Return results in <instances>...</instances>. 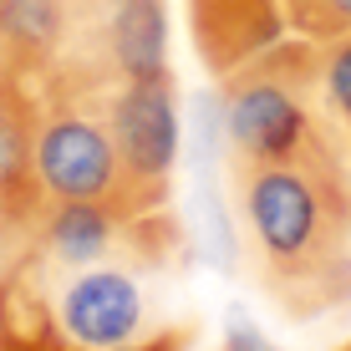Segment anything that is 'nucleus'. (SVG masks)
Instances as JSON below:
<instances>
[{"mask_svg":"<svg viewBox=\"0 0 351 351\" xmlns=\"http://www.w3.org/2000/svg\"><path fill=\"white\" fill-rule=\"evenodd\" d=\"M66 351H82V346H66ZM112 351H189V331H158V336H148V341L112 346Z\"/></svg>","mask_w":351,"mask_h":351,"instance_id":"10","label":"nucleus"},{"mask_svg":"<svg viewBox=\"0 0 351 351\" xmlns=\"http://www.w3.org/2000/svg\"><path fill=\"white\" fill-rule=\"evenodd\" d=\"M189 26L204 66L214 77H229L275 41H285V5L280 0H189Z\"/></svg>","mask_w":351,"mask_h":351,"instance_id":"5","label":"nucleus"},{"mask_svg":"<svg viewBox=\"0 0 351 351\" xmlns=\"http://www.w3.org/2000/svg\"><path fill=\"white\" fill-rule=\"evenodd\" d=\"M219 351H275V346L265 341L245 316H234V321H229V331H224V341H219Z\"/></svg>","mask_w":351,"mask_h":351,"instance_id":"9","label":"nucleus"},{"mask_svg":"<svg viewBox=\"0 0 351 351\" xmlns=\"http://www.w3.org/2000/svg\"><path fill=\"white\" fill-rule=\"evenodd\" d=\"M321 97L336 128L351 138V31L336 41H321Z\"/></svg>","mask_w":351,"mask_h":351,"instance_id":"7","label":"nucleus"},{"mask_svg":"<svg viewBox=\"0 0 351 351\" xmlns=\"http://www.w3.org/2000/svg\"><path fill=\"white\" fill-rule=\"evenodd\" d=\"M285 21L306 41H336L351 31V0H280Z\"/></svg>","mask_w":351,"mask_h":351,"instance_id":"8","label":"nucleus"},{"mask_svg":"<svg viewBox=\"0 0 351 351\" xmlns=\"http://www.w3.org/2000/svg\"><path fill=\"white\" fill-rule=\"evenodd\" d=\"M341 351H351V341H346V346H341Z\"/></svg>","mask_w":351,"mask_h":351,"instance_id":"11","label":"nucleus"},{"mask_svg":"<svg viewBox=\"0 0 351 351\" xmlns=\"http://www.w3.org/2000/svg\"><path fill=\"white\" fill-rule=\"evenodd\" d=\"M219 132L229 163H306L341 153L321 97V41H275L224 77Z\"/></svg>","mask_w":351,"mask_h":351,"instance_id":"2","label":"nucleus"},{"mask_svg":"<svg viewBox=\"0 0 351 351\" xmlns=\"http://www.w3.org/2000/svg\"><path fill=\"white\" fill-rule=\"evenodd\" d=\"M51 306H56V321H62L66 341L82 351H112V346H132V341L158 336L153 295L143 290V280L128 265L97 260V265H82V270H56Z\"/></svg>","mask_w":351,"mask_h":351,"instance_id":"4","label":"nucleus"},{"mask_svg":"<svg viewBox=\"0 0 351 351\" xmlns=\"http://www.w3.org/2000/svg\"><path fill=\"white\" fill-rule=\"evenodd\" d=\"M123 219H117L107 204L92 199H56L46 204L41 224H36L31 245L41 260H51L56 270H82V265H97L112 255V245H123ZM21 255V250H16Z\"/></svg>","mask_w":351,"mask_h":351,"instance_id":"6","label":"nucleus"},{"mask_svg":"<svg viewBox=\"0 0 351 351\" xmlns=\"http://www.w3.org/2000/svg\"><path fill=\"white\" fill-rule=\"evenodd\" d=\"M112 138L117 158L128 173V209L132 219L158 214L173 184V163L184 148V123H178V87L173 77H143L123 82L112 92Z\"/></svg>","mask_w":351,"mask_h":351,"instance_id":"3","label":"nucleus"},{"mask_svg":"<svg viewBox=\"0 0 351 351\" xmlns=\"http://www.w3.org/2000/svg\"><path fill=\"white\" fill-rule=\"evenodd\" d=\"M239 250L290 321L351 306V173L346 158L229 163Z\"/></svg>","mask_w":351,"mask_h":351,"instance_id":"1","label":"nucleus"}]
</instances>
